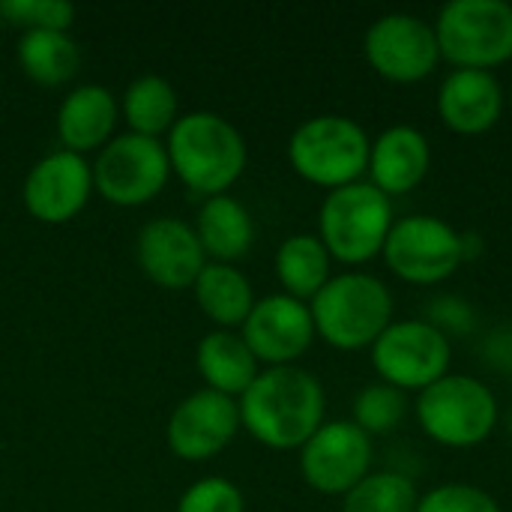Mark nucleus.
Instances as JSON below:
<instances>
[{"label":"nucleus","instance_id":"32","mask_svg":"<svg viewBox=\"0 0 512 512\" xmlns=\"http://www.w3.org/2000/svg\"><path fill=\"white\" fill-rule=\"evenodd\" d=\"M483 357L489 360V366L512 372V327H498L483 339Z\"/></svg>","mask_w":512,"mask_h":512},{"label":"nucleus","instance_id":"3","mask_svg":"<svg viewBox=\"0 0 512 512\" xmlns=\"http://www.w3.org/2000/svg\"><path fill=\"white\" fill-rule=\"evenodd\" d=\"M168 162L186 189L213 198L228 189L246 171V138L240 129L213 111H192L177 117L168 132Z\"/></svg>","mask_w":512,"mask_h":512},{"label":"nucleus","instance_id":"34","mask_svg":"<svg viewBox=\"0 0 512 512\" xmlns=\"http://www.w3.org/2000/svg\"><path fill=\"white\" fill-rule=\"evenodd\" d=\"M510 429H512V408H510Z\"/></svg>","mask_w":512,"mask_h":512},{"label":"nucleus","instance_id":"8","mask_svg":"<svg viewBox=\"0 0 512 512\" xmlns=\"http://www.w3.org/2000/svg\"><path fill=\"white\" fill-rule=\"evenodd\" d=\"M441 60L453 69L495 72L512 60V3L450 0L435 15Z\"/></svg>","mask_w":512,"mask_h":512},{"label":"nucleus","instance_id":"16","mask_svg":"<svg viewBox=\"0 0 512 512\" xmlns=\"http://www.w3.org/2000/svg\"><path fill=\"white\" fill-rule=\"evenodd\" d=\"M135 255L144 276L168 291L192 288L207 267V255L195 228L177 216L150 219L138 231Z\"/></svg>","mask_w":512,"mask_h":512},{"label":"nucleus","instance_id":"22","mask_svg":"<svg viewBox=\"0 0 512 512\" xmlns=\"http://www.w3.org/2000/svg\"><path fill=\"white\" fill-rule=\"evenodd\" d=\"M195 300L201 306V312L219 327V330H234L243 327V321L249 318L252 306H255V291L252 282L243 270H237L234 264H216L207 261V267L201 270V276L192 285Z\"/></svg>","mask_w":512,"mask_h":512},{"label":"nucleus","instance_id":"29","mask_svg":"<svg viewBox=\"0 0 512 512\" xmlns=\"http://www.w3.org/2000/svg\"><path fill=\"white\" fill-rule=\"evenodd\" d=\"M0 18L24 30H69L75 9L60 0H3Z\"/></svg>","mask_w":512,"mask_h":512},{"label":"nucleus","instance_id":"6","mask_svg":"<svg viewBox=\"0 0 512 512\" xmlns=\"http://www.w3.org/2000/svg\"><path fill=\"white\" fill-rule=\"evenodd\" d=\"M393 222V198H387L369 180H357L324 195L318 210V237L333 261L345 264L348 270H363V264L381 258Z\"/></svg>","mask_w":512,"mask_h":512},{"label":"nucleus","instance_id":"18","mask_svg":"<svg viewBox=\"0 0 512 512\" xmlns=\"http://www.w3.org/2000/svg\"><path fill=\"white\" fill-rule=\"evenodd\" d=\"M432 171V144L420 126L393 123L372 138L366 180L387 198L411 195Z\"/></svg>","mask_w":512,"mask_h":512},{"label":"nucleus","instance_id":"7","mask_svg":"<svg viewBox=\"0 0 512 512\" xmlns=\"http://www.w3.org/2000/svg\"><path fill=\"white\" fill-rule=\"evenodd\" d=\"M381 258L399 282L432 288L468 264V234L435 213L396 216Z\"/></svg>","mask_w":512,"mask_h":512},{"label":"nucleus","instance_id":"20","mask_svg":"<svg viewBox=\"0 0 512 512\" xmlns=\"http://www.w3.org/2000/svg\"><path fill=\"white\" fill-rule=\"evenodd\" d=\"M195 234L204 246V255L216 264H231L249 255L255 243V222L246 204L231 195H213L201 204L195 219Z\"/></svg>","mask_w":512,"mask_h":512},{"label":"nucleus","instance_id":"5","mask_svg":"<svg viewBox=\"0 0 512 512\" xmlns=\"http://www.w3.org/2000/svg\"><path fill=\"white\" fill-rule=\"evenodd\" d=\"M372 135L348 114H315L288 138V162L297 177L327 192L366 180Z\"/></svg>","mask_w":512,"mask_h":512},{"label":"nucleus","instance_id":"33","mask_svg":"<svg viewBox=\"0 0 512 512\" xmlns=\"http://www.w3.org/2000/svg\"><path fill=\"white\" fill-rule=\"evenodd\" d=\"M507 102H510V108H512V81H510V93H507Z\"/></svg>","mask_w":512,"mask_h":512},{"label":"nucleus","instance_id":"23","mask_svg":"<svg viewBox=\"0 0 512 512\" xmlns=\"http://www.w3.org/2000/svg\"><path fill=\"white\" fill-rule=\"evenodd\" d=\"M276 279L282 294H291L309 303L330 279H333V258L318 234H291L276 249Z\"/></svg>","mask_w":512,"mask_h":512},{"label":"nucleus","instance_id":"15","mask_svg":"<svg viewBox=\"0 0 512 512\" xmlns=\"http://www.w3.org/2000/svg\"><path fill=\"white\" fill-rule=\"evenodd\" d=\"M93 168L84 156L69 150H54L42 156L24 177V207L33 219L45 225L72 222L90 201Z\"/></svg>","mask_w":512,"mask_h":512},{"label":"nucleus","instance_id":"1","mask_svg":"<svg viewBox=\"0 0 512 512\" xmlns=\"http://www.w3.org/2000/svg\"><path fill=\"white\" fill-rule=\"evenodd\" d=\"M240 426L270 450H300L327 423L324 384L300 366H267L240 396Z\"/></svg>","mask_w":512,"mask_h":512},{"label":"nucleus","instance_id":"2","mask_svg":"<svg viewBox=\"0 0 512 512\" xmlns=\"http://www.w3.org/2000/svg\"><path fill=\"white\" fill-rule=\"evenodd\" d=\"M315 336L336 351H363L396 321L393 288L369 270H342L309 300Z\"/></svg>","mask_w":512,"mask_h":512},{"label":"nucleus","instance_id":"19","mask_svg":"<svg viewBox=\"0 0 512 512\" xmlns=\"http://www.w3.org/2000/svg\"><path fill=\"white\" fill-rule=\"evenodd\" d=\"M120 105L114 93L102 84H81L75 87L57 111V135L63 150L69 153H90L102 150L114 138Z\"/></svg>","mask_w":512,"mask_h":512},{"label":"nucleus","instance_id":"9","mask_svg":"<svg viewBox=\"0 0 512 512\" xmlns=\"http://www.w3.org/2000/svg\"><path fill=\"white\" fill-rule=\"evenodd\" d=\"M369 354L378 381L414 396L453 372V342L423 315L396 318Z\"/></svg>","mask_w":512,"mask_h":512},{"label":"nucleus","instance_id":"21","mask_svg":"<svg viewBox=\"0 0 512 512\" xmlns=\"http://www.w3.org/2000/svg\"><path fill=\"white\" fill-rule=\"evenodd\" d=\"M198 372L207 381V390L240 399L261 372L258 357L246 339L234 330H213L198 342Z\"/></svg>","mask_w":512,"mask_h":512},{"label":"nucleus","instance_id":"14","mask_svg":"<svg viewBox=\"0 0 512 512\" xmlns=\"http://www.w3.org/2000/svg\"><path fill=\"white\" fill-rule=\"evenodd\" d=\"M240 432V405L216 390L186 396L168 417V447L183 462H207L219 456Z\"/></svg>","mask_w":512,"mask_h":512},{"label":"nucleus","instance_id":"31","mask_svg":"<svg viewBox=\"0 0 512 512\" xmlns=\"http://www.w3.org/2000/svg\"><path fill=\"white\" fill-rule=\"evenodd\" d=\"M432 327H438L450 342L453 339H462V336H471L474 327H477V315H474V306L456 294H435L429 303H426V315H423Z\"/></svg>","mask_w":512,"mask_h":512},{"label":"nucleus","instance_id":"27","mask_svg":"<svg viewBox=\"0 0 512 512\" xmlns=\"http://www.w3.org/2000/svg\"><path fill=\"white\" fill-rule=\"evenodd\" d=\"M411 411V399L408 393L384 384V381H372L366 384L351 405V423L360 426L372 441L381 435H390L396 426H402V420Z\"/></svg>","mask_w":512,"mask_h":512},{"label":"nucleus","instance_id":"30","mask_svg":"<svg viewBox=\"0 0 512 512\" xmlns=\"http://www.w3.org/2000/svg\"><path fill=\"white\" fill-rule=\"evenodd\" d=\"M177 512H246V501L231 480L204 477L183 492Z\"/></svg>","mask_w":512,"mask_h":512},{"label":"nucleus","instance_id":"4","mask_svg":"<svg viewBox=\"0 0 512 512\" xmlns=\"http://www.w3.org/2000/svg\"><path fill=\"white\" fill-rule=\"evenodd\" d=\"M420 432L447 450H474L486 444L501 423V402L495 390L465 372H450L411 405Z\"/></svg>","mask_w":512,"mask_h":512},{"label":"nucleus","instance_id":"11","mask_svg":"<svg viewBox=\"0 0 512 512\" xmlns=\"http://www.w3.org/2000/svg\"><path fill=\"white\" fill-rule=\"evenodd\" d=\"M171 177L168 150L159 138H144L135 132L114 135L93 165V189L117 204L138 207L153 201Z\"/></svg>","mask_w":512,"mask_h":512},{"label":"nucleus","instance_id":"25","mask_svg":"<svg viewBox=\"0 0 512 512\" xmlns=\"http://www.w3.org/2000/svg\"><path fill=\"white\" fill-rule=\"evenodd\" d=\"M123 117L129 132L159 138L177 123V93L162 75H141L123 93Z\"/></svg>","mask_w":512,"mask_h":512},{"label":"nucleus","instance_id":"24","mask_svg":"<svg viewBox=\"0 0 512 512\" xmlns=\"http://www.w3.org/2000/svg\"><path fill=\"white\" fill-rule=\"evenodd\" d=\"M18 63L30 81L60 87L78 72L81 51L66 30H24L18 39Z\"/></svg>","mask_w":512,"mask_h":512},{"label":"nucleus","instance_id":"12","mask_svg":"<svg viewBox=\"0 0 512 512\" xmlns=\"http://www.w3.org/2000/svg\"><path fill=\"white\" fill-rule=\"evenodd\" d=\"M375 441L351 420H327L300 447V474L309 489L345 498L375 468Z\"/></svg>","mask_w":512,"mask_h":512},{"label":"nucleus","instance_id":"13","mask_svg":"<svg viewBox=\"0 0 512 512\" xmlns=\"http://www.w3.org/2000/svg\"><path fill=\"white\" fill-rule=\"evenodd\" d=\"M240 336L264 369L297 366V360L315 342V321L309 303L279 291L264 300H255L249 318L240 327Z\"/></svg>","mask_w":512,"mask_h":512},{"label":"nucleus","instance_id":"10","mask_svg":"<svg viewBox=\"0 0 512 512\" xmlns=\"http://www.w3.org/2000/svg\"><path fill=\"white\" fill-rule=\"evenodd\" d=\"M363 57L390 84L426 81L441 63L435 24L414 12H384L366 27Z\"/></svg>","mask_w":512,"mask_h":512},{"label":"nucleus","instance_id":"26","mask_svg":"<svg viewBox=\"0 0 512 512\" xmlns=\"http://www.w3.org/2000/svg\"><path fill=\"white\" fill-rule=\"evenodd\" d=\"M420 489L402 471H372L345 498L342 512H417Z\"/></svg>","mask_w":512,"mask_h":512},{"label":"nucleus","instance_id":"28","mask_svg":"<svg viewBox=\"0 0 512 512\" xmlns=\"http://www.w3.org/2000/svg\"><path fill=\"white\" fill-rule=\"evenodd\" d=\"M417 512H504L501 501L474 483H438L420 492Z\"/></svg>","mask_w":512,"mask_h":512},{"label":"nucleus","instance_id":"17","mask_svg":"<svg viewBox=\"0 0 512 512\" xmlns=\"http://www.w3.org/2000/svg\"><path fill=\"white\" fill-rule=\"evenodd\" d=\"M507 108V90L495 72L483 69H450L435 96L441 123L456 135H486L498 126Z\"/></svg>","mask_w":512,"mask_h":512}]
</instances>
